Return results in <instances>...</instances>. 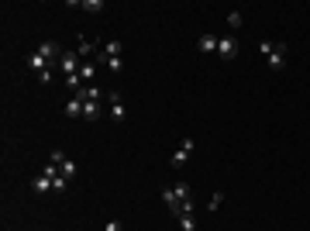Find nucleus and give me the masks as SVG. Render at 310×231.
<instances>
[{
    "label": "nucleus",
    "instance_id": "9d476101",
    "mask_svg": "<svg viewBox=\"0 0 310 231\" xmlns=\"http://www.w3.org/2000/svg\"><path fill=\"white\" fill-rule=\"evenodd\" d=\"M121 56V38H107L104 42V59H117Z\"/></svg>",
    "mask_w": 310,
    "mask_h": 231
},
{
    "label": "nucleus",
    "instance_id": "ddd939ff",
    "mask_svg": "<svg viewBox=\"0 0 310 231\" xmlns=\"http://www.w3.org/2000/svg\"><path fill=\"white\" fill-rule=\"evenodd\" d=\"M83 117L86 121H97L100 117V100H83Z\"/></svg>",
    "mask_w": 310,
    "mask_h": 231
},
{
    "label": "nucleus",
    "instance_id": "412c9836",
    "mask_svg": "<svg viewBox=\"0 0 310 231\" xmlns=\"http://www.w3.org/2000/svg\"><path fill=\"white\" fill-rule=\"evenodd\" d=\"M221 203H224V193H221V190H217V193H214V197H211V203H207V207H211V211H217V207H221Z\"/></svg>",
    "mask_w": 310,
    "mask_h": 231
},
{
    "label": "nucleus",
    "instance_id": "9b49d317",
    "mask_svg": "<svg viewBox=\"0 0 310 231\" xmlns=\"http://www.w3.org/2000/svg\"><path fill=\"white\" fill-rule=\"evenodd\" d=\"M28 66H31L35 72H38V76H42V72H48V66H52V62H45V59L38 56V52H31V56H28Z\"/></svg>",
    "mask_w": 310,
    "mask_h": 231
},
{
    "label": "nucleus",
    "instance_id": "5701e85b",
    "mask_svg": "<svg viewBox=\"0 0 310 231\" xmlns=\"http://www.w3.org/2000/svg\"><path fill=\"white\" fill-rule=\"evenodd\" d=\"M66 187H69V179H66V176L59 173V176H56V190H59V193H62V190H66Z\"/></svg>",
    "mask_w": 310,
    "mask_h": 231
},
{
    "label": "nucleus",
    "instance_id": "1a4fd4ad",
    "mask_svg": "<svg viewBox=\"0 0 310 231\" xmlns=\"http://www.w3.org/2000/svg\"><path fill=\"white\" fill-rule=\"evenodd\" d=\"M31 187H35V193H48V190H56V176H35V183H31Z\"/></svg>",
    "mask_w": 310,
    "mask_h": 231
},
{
    "label": "nucleus",
    "instance_id": "6ab92c4d",
    "mask_svg": "<svg viewBox=\"0 0 310 231\" xmlns=\"http://www.w3.org/2000/svg\"><path fill=\"white\" fill-rule=\"evenodd\" d=\"M59 169H62V176H66V179H69V176H76V162H72V159H62V166H59Z\"/></svg>",
    "mask_w": 310,
    "mask_h": 231
},
{
    "label": "nucleus",
    "instance_id": "4be33fe9",
    "mask_svg": "<svg viewBox=\"0 0 310 231\" xmlns=\"http://www.w3.org/2000/svg\"><path fill=\"white\" fill-rule=\"evenodd\" d=\"M227 24H231V28H241V14H238V11L227 14Z\"/></svg>",
    "mask_w": 310,
    "mask_h": 231
},
{
    "label": "nucleus",
    "instance_id": "f03ea898",
    "mask_svg": "<svg viewBox=\"0 0 310 231\" xmlns=\"http://www.w3.org/2000/svg\"><path fill=\"white\" fill-rule=\"evenodd\" d=\"M262 56L269 59V69L286 66V42H262Z\"/></svg>",
    "mask_w": 310,
    "mask_h": 231
},
{
    "label": "nucleus",
    "instance_id": "b1692460",
    "mask_svg": "<svg viewBox=\"0 0 310 231\" xmlns=\"http://www.w3.org/2000/svg\"><path fill=\"white\" fill-rule=\"evenodd\" d=\"M104 231H121V221H107V224H104Z\"/></svg>",
    "mask_w": 310,
    "mask_h": 231
},
{
    "label": "nucleus",
    "instance_id": "39448f33",
    "mask_svg": "<svg viewBox=\"0 0 310 231\" xmlns=\"http://www.w3.org/2000/svg\"><path fill=\"white\" fill-rule=\"evenodd\" d=\"M35 52H38V56H42V59H45V62H52V66H59L56 59H59V56H62V48H59V45H56V42H42V45H38V48H35Z\"/></svg>",
    "mask_w": 310,
    "mask_h": 231
},
{
    "label": "nucleus",
    "instance_id": "2eb2a0df",
    "mask_svg": "<svg viewBox=\"0 0 310 231\" xmlns=\"http://www.w3.org/2000/svg\"><path fill=\"white\" fill-rule=\"evenodd\" d=\"M66 114H69V117H80V114H83V97H72V100L66 104Z\"/></svg>",
    "mask_w": 310,
    "mask_h": 231
},
{
    "label": "nucleus",
    "instance_id": "dca6fc26",
    "mask_svg": "<svg viewBox=\"0 0 310 231\" xmlns=\"http://www.w3.org/2000/svg\"><path fill=\"white\" fill-rule=\"evenodd\" d=\"M176 221H179V228H183V231H197V217H193V214H179Z\"/></svg>",
    "mask_w": 310,
    "mask_h": 231
},
{
    "label": "nucleus",
    "instance_id": "f8f14e48",
    "mask_svg": "<svg viewBox=\"0 0 310 231\" xmlns=\"http://www.w3.org/2000/svg\"><path fill=\"white\" fill-rule=\"evenodd\" d=\"M217 42H221V38H217V35H200V52H217Z\"/></svg>",
    "mask_w": 310,
    "mask_h": 231
},
{
    "label": "nucleus",
    "instance_id": "f257e3e1",
    "mask_svg": "<svg viewBox=\"0 0 310 231\" xmlns=\"http://www.w3.org/2000/svg\"><path fill=\"white\" fill-rule=\"evenodd\" d=\"M162 200L169 203V211L172 217H179V214H193V197H190V183H176V187H166L162 190Z\"/></svg>",
    "mask_w": 310,
    "mask_h": 231
},
{
    "label": "nucleus",
    "instance_id": "a211bd4d",
    "mask_svg": "<svg viewBox=\"0 0 310 231\" xmlns=\"http://www.w3.org/2000/svg\"><path fill=\"white\" fill-rule=\"evenodd\" d=\"M66 87H69V90H76V93H80V90H83L86 83H83V76L76 72V76H66Z\"/></svg>",
    "mask_w": 310,
    "mask_h": 231
},
{
    "label": "nucleus",
    "instance_id": "aec40b11",
    "mask_svg": "<svg viewBox=\"0 0 310 231\" xmlns=\"http://www.w3.org/2000/svg\"><path fill=\"white\" fill-rule=\"evenodd\" d=\"M83 7L90 14H97V11H104V0H83Z\"/></svg>",
    "mask_w": 310,
    "mask_h": 231
},
{
    "label": "nucleus",
    "instance_id": "6e6552de",
    "mask_svg": "<svg viewBox=\"0 0 310 231\" xmlns=\"http://www.w3.org/2000/svg\"><path fill=\"white\" fill-rule=\"evenodd\" d=\"M93 52H97V42H90L86 35H80V45H76V56H80V59L86 62V59L93 56Z\"/></svg>",
    "mask_w": 310,
    "mask_h": 231
},
{
    "label": "nucleus",
    "instance_id": "4468645a",
    "mask_svg": "<svg viewBox=\"0 0 310 231\" xmlns=\"http://www.w3.org/2000/svg\"><path fill=\"white\" fill-rule=\"evenodd\" d=\"M80 76H83V83H93V76H97V66H93V62L86 59L83 66H80Z\"/></svg>",
    "mask_w": 310,
    "mask_h": 231
},
{
    "label": "nucleus",
    "instance_id": "f3484780",
    "mask_svg": "<svg viewBox=\"0 0 310 231\" xmlns=\"http://www.w3.org/2000/svg\"><path fill=\"white\" fill-rule=\"evenodd\" d=\"M104 66L117 76V72H124V59H121V56H117V59H104Z\"/></svg>",
    "mask_w": 310,
    "mask_h": 231
},
{
    "label": "nucleus",
    "instance_id": "20e7f679",
    "mask_svg": "<svg viewBox=\"0 0 310 231\" xmlns=\"http://www.w3.org/2000/svg\"><path fill=\"white\" fill-rule=\"evenodd\" d=\"M59 66H62V72H66V76H76L83 62H80V56H76V52H62V56H59Z\"/></svg>",
    "mask_w": 310,
    "mask_h": 231
},
{
    "label": "nucleus",
    "instance_id": "7ed1b4c3",
    "mask_svg": "<svg viewBox=\"0 0 310 231\" xmlns=\"http://www.w3.org/2000/svg\"><path fill=\"white\" fill-rule=\"evenodd\" d=\"M193 148H197V145H193V138H183V142H179V148L172 152L169 166H172V169H183L186 162H190V156H193Z\"/></svg>",
    "mask_w": 310,
    "mask_h": 231
},
{
    "label": "nucleus",
    "instance_id": "0eeeda50",
    "mask_svg": "<svg viewBox=\"0 0 310 231\" xmlns=\"http://www.w3.org/2000/svg\"><path fill=\"white\" fill-rule=\"evenodd\" d=\"M217 52H221L224 59H235V56H238V38H231V35L221 38V42H217Z\"/></svg>",
    "mask_w": 310,
    "mask_h": 231
},
{
    "label": "nucleus",
    "instance_id": "423d86ee",
    "mask_svg": "<svg viewBox=\"0 0 310 231\" xmlns=\"http://www.w3.org/2000/svg\"><path fill=\"white\" fill-rule=\"evenodd\" d=\"M107 97H111V117L114 121H124V97H121V93H114V90H107Z\"/></svg>",
    "mask_w": 310,
    "mask_h": 231
}]
</instances>
